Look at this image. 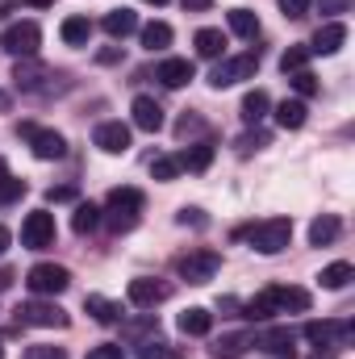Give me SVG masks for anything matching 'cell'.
Returning <instances> with one entry per match:
<instances>
[{
  "instance_id": "52a82bcc",
  "label": "cell",
  "mask_w": 355,
  "mask_h": 359,
  "mask_svg": "<svg viewBox=\"0 0 355 359\" xmlns=\"http://www.w3.org/2000/svg\"><path fill=\"white\" fill-rule=\"evenodd\" d=\"M55 213H46V209H34L25 222H21V247H29V251H42V247H55Z\"/></svg>"
},
{
  "instance_id": "d6986e66",
  "label": "cell",
  "mask_w": 355,
  "mask_h": 359,
  "mask_svg": "<svg viewBox=\"0 0 355 359\" xmlns=\"http://www.w3.org/2000/svg\"><path fill=\"white\" fill-rule=\"evenodd\" d=\"M105 34L109 38H126V34H134L138 29V13L134 8H113V13H105Z\"/></svg>"
},
{
  "instance_id": "db71d44e",
  "label": "cell",
  "mask_w": 355,
  "mask_h": 359,
  "mask_svg": "<svg viewBox=\"0 0 355 359\" xmlns=\"http://www.w3.org/2000/svg\"><path fill=\"white\" fill-rule=\"evenodd\" d=\"M0 359H4V347H0Z\"/></svg>"
},
{
  "instance_id": "bcb514c9",
  "label": "cell",
  "mask_w": 355,
  "mask_h": 359,
  "mask_svg": "<svg viewBox=\"0 0 355 359\" xmlns=\"http://www.w3.org/2000/svg\"><path fill=\"white\" fill-rule=\"evenodd\" d=\"M209 4H213V0H184V8H188V13H205Z\"/></svg>"
},
{
  "instance_id": "1f68e13d",
  "label": "cell",
  "mask_w": 355,
  "mask_h": 359,
  "mask_svg": "<svg viewBox=\"0 0 355 359\" xmlns=\"http://www.w3.org/2000/svg\"><path fill=\"white\" fill-rule=\"evenodd\" d=\"M230 29H234L239 38H255V34H260V17H255L251 8H230Z\"/></svg>"
},
{
  "instance_id": "8d00e7d4",
  "label": "cell",
  "mask_w": 355,
  "mask_h": 359,
  "mask_svg": "<svg viewBox=\"0 0 355 359\" xmlns=\"http://www.w3.org/2000/svg\"><path fill=\"white\" fill-rule=\"evenodd\" d=\"M21 359H67L63 347H46V343H34V347H25V355Z\"/></svg>"
},
{
  "instance_id": "681fc988",
  "label": "cell",
  "mask_w": 355,
  "mask_h": 359,
  "mask_svg": "<svg viewBox=\"0 0 355 359\" xmlns=\"http://www.w3.org/2000/svg\"><path fill=\"white\" fill-rule=\"evenodd\" d=\"M8 284H13V276H8V271H0V288H8Z\"/></svg>"
},
{
  "instance_id": "ba28073f",
  "label": "cell",
  "mask_w": 355,
  "mask_h": 359,
  "mask_svg": "<svg viewBox=\"0 0 355 359\" xmlns=\"http://www.w3.org/2000/svg\"><path fill=\"white\" fill-rule=\"evenodd\" d=\"M25 284H29V292H38V297H59V292H67L72 271L59 268V264H38V268H29Z\"/></svg>"
},
{
  "instance_id": "8992f818",
  "label": "cell",
  "mask_w": 355,
  "mask_h": 359,
  "mask_svg": "<svg viewBox=\"0 0 355 359\" xmlns=\"http://www.w3.org/2000/svg\"><path fill=\"white\" fill-rule=\"evenodd\" d=\"M17 134L29 142V151H34L38 159H63V155H67V142H63V134H55V130H42V126H34V121H21Z\"/></svg>"
},
{
  "instance_id": "83f0119b",
  "label": "cell",
  "mask_w": 355,
  "mask_h": 359,
  "mask_svg": "<svg viewBox=\"0 0 355 359\" xmlns=\"http://www.w3.org/2000/svg\"><path fill=\"white\" fill-rule=\"evenodd\" d=\"M351 276H355V268L347 264V259H339V264H330V268H322V288H330V292H339V288H347L351 284Z\"/></svg>"
},
{
  "instance_id": "f1b7e54d",
  "label": "cell",
  "mask_w": 355,
  "mask_h": 359,
  "mask_svg": "<svg viewBox=\"0 0 355 359\" xmlns=\"http://www.w3.org/2000/svg\"><path fill=\"white\" fill-rule=\"evenodd\" d=\"M96 226H100V209H96L92 201H80L76 213H72V230H76V234H92Z\"/></svg>"
},
{
  "instance_id": "ffe728a7",
  "label": "cell",
  "mask_w": 355,
  "mask_h": 359,
  "mask_svg": "<svg viewBox=\"0 0 355 359\" xmlns=\"http://www.w3.org/2000/svg\"><path fill=\"white\" fill-rule=\"evenodd\" d=\"M84 309H88L100 326L121 322V305H113V301H109V297H100V292H88V297H84Z\"/></svg>"
},
{
  "instance_id": "484cf974",
  "label": "cell",
  "mask_w": 355,
  "mask_h": 359,
  "mask_svg": "<svg viewBox=\"0 0 355 359\" xmlns=\"http://www.w3.org/2000/svg\"><path fill=\"white\" fill-rule=\"evenodd\" d=\"M272 292H276V309L280 313H288V309L293 313H305L309 309V292L305 288H272Z\"/></svg>"
},
{
  "instance_id": "f546056e",
  "label": "cell",
  "mask_w": 355,
  "mask_h": 359,
  "mask_svg": "<svg viewBox=\"0 0 355 359\" xmlns=\"http://www.w3.org/2000/svg\"><path fill=\"white\" fill-rule=\"evenodd\" d=\"M142 46H147V50H163V46H172V25H168V21H151V25H142Z\"/></svg>"
},
{
  "instance_id": "9a60e30c",
  "label": "cell",
  "mask_w": 355,
  "mask_h": 359,
  "mask_svg": "<svg viewBox=\"0 0 355 359\" xmlns=\"http://www.w3.org/2000/svg\"><path fill=\"white\" fill-rule=\"evenodd\" d=\"M251 347H255V334L239 330V334H222V339L209 347V355H213V359H243Z\"/></svg>"
},
{
  "instance_id": "7c38bea8",
  "label": "cell",
  "mask_w": 355,
  "mask_h": 359,
  "mask_svg": "<svg viewBox=\"0 0 355 359\" xmlns=\"http://www.w3.org/2000/svg\"><path fill=\"white\" fill-rule=\"evenodd\" d=\"M92 142H96L105 155H126V151H130V126H121V121H100L96 134H92Z\"/></svg>"
},
{
  "instance_id": "d6a6232c",
  "label": "cell",
  "mask_w": 355,
  "mask_h": 359,
  "mask_svg": "<svg viewBox=\"0 0 355 359\" xmlns=\"http://www.w3.org/2000/svg\"><path fill=\"white\" fill-rule=\"evenodd\" d=\"M280 309H276V292L267 288V292H260L251 305H247V318H255V322H267V318H276Z\"/></svg>"
},
{
  "instance_id": "e0dca14e",
  "label": "cell",
  "mask_w": 355,
  "mask_h": 359,
  "mask_svg": "<svg viewBox=\"0 0 355 359\" xmlns=\"http://www.w3.org/2000/svg\"><path fill=\"white\" fill-rule=\"evenodd\" d=\"M180 334H188V339H201V334H209L213 330V313L209 309H201V305H192V309H184L180 313Z\"/></svg>"
},
{
  "instance_id": "5b68a950",
  "label": "cell",
  "mask_w": 355,
  "mask_h": 359,
  "mask_svg": "<svg viewBox=\"0 0 355 359\" xmlns=\"http://www.w3.org/2000/svg\"><path fill=\"white\" fill-rule=\"evenodd\" d=\"M0 46H4L8 55H17V59H34V55H38V46H42V29H38L34 21H17V25H8V29H4Z\"/></svg>"
},
{
  "instance_id": "7dc6e473",
  "label": "cell",
  "mask_w": 355,
  "mask_h": 359,
  "mask_svg": "<svg viewBox=\"0 0 355 359\" xmlns=\"http://www.w3.org/2000/svg\"><path fill=\"white\" fill-rule=\"evenodd\" d=\"M8 243H13V234H8V230H4V226H0V255H4V251H8Z\"/></svg>"
},
{
  "instance_id": "ee69618b",
  "label": "cell",
  "mask_w": 355,
  "mask_h": 359,
  "mask_svg": "<svg viewBox=\"0 0 355 359\" xmlns=\"http://www.w3.org/2000/svg\"><path fill=\"white\" fill-rule=\"evenodd\" d=\"M251 147H255V151H260V147H267V134H251V138H243V155H247Z\"/></svg>"
},
{
  "instance_id": "8fae6325",
  "label": "cell",
  "mask_w": 355,
  "mask_h": 359,
  "mask_svg": "<svg viewBox=\"0 0 355 359\" xmlns=\"http://www.w3.org/2000/svg\"><path fill=\"white\" fill-rule=\"evenodd\" d=\"M305 339L318 347H347L351 343V322H309Z\"/></svg>"
},
{
  "instance_id": "603a6c76",
  "label": "cell",
  "mask_w": 355,
  "mask_h": 359,
  "mask_svg": "<svg viewBox=\"0 0 355 359\" xmlns=\"http://www.w3.org/2000/svg\"><path fill=\"white\" fill-rule=\"evenodd\" d=\"M305 113H309V109H305V100H301V96H293V100H280V104H276V121H280L284 130H301V126H305Z\"/></svg>"
},
{
  "instance_id": "cb8c5ba5",
  "label": "cell",
  "mask_w": 355,
  "mask_h": 359,
  "mask_svg": "<svg viewBox=\"0 0 355 359\" xmlns=\"http://www.w3.org/2000/svg\"><path fill=\"white\" fill-rule=\"evenodd\" d=\"M59 38H63L67 46H88L92 21H88V17H67V21L59 25Z\"/></svg>"
},
{
  "instance_id": "ab89813d",
  "label": "cell",
  "mask_w": 355,
  "mask_h": 359,
  "mask_svg": "<svg viewBox=\"0 0 355 359\" xmlns=\"http://www.w3.org/2000/svg\"><path fill=\"white\" fill-rule=\"evenodd\" d=\"M88 359H126V355H121L117 343H100V347H92L88 351Z\"/></svg>"
},
{
  "instance_id": "30bf717a",
  "label": "cell",
  "mask_w": 355,
  "mask_h": 359,
  "mask_svg": "<svg viewBox=\"0 0 355 359\" xmlns=\"http://www.w3.org/2000/svg\"><path fill=\"white\" fill-rule=\"evenodd\" d=\"M126 297H130V305H138V309H155V305H163V301L172 297V288H168L163 280H151V276H138V280H130V288H126Z\"/></svg>"
},
{
  "instance_id": "9c48e42d",
  "label": "cell",
  "mask_w": 355,
  "mask_h": 359,
  "mask_svg": "<svg viewBox=\"0 0 355 359\" xmlns=\"http://www.w3.org/2000/svg\"><path fill=\"white\" fill-rule=\"evenodd\" d=\"M17 322L42 326V330H63V326H67V309H59L55 301H29V305L17 309Z\"/></svg>"
},
{
  "instance_id": "60d3db41",
  "label": "cell",
  "mask_w": 355,
  "mask_h": 359,
  "mask_svg": "<svg viewBox=\"0 0 355 359\" xmlns=\"http://www.w3.org/2000/svg\"><path fill=\"white\" fill-rule=\"evenodd\" d=\"M76 196H80V192H76L72 184H63V188H51V192H46V201H55V205H63V201H76Z\"/></svg>"
},
{
  "instance_id": "7bdbcfd3",
  "label": "cell",
  "mask_w": 355,
  "mask_h": 359,
  "mask_svg": "<svg viewBox=\"0 0 355 359\" xmlns=\"http://www.w3.org/2000/svg\"><path fill=\"white\" fill-rule=\"evenodd\" d=\"M138 359H168V347H163V343H147V347L138 351Z\"/></svg>"
},
{
  "instance_id": "4316f807",
  "label": "cell",
  "mask_w": 355,
  "mask_h": 359,
  "mask_svg": "<svg viewBox=\"0 0 355 359\" xmlns=\"http://www.w3.org/2000/svg\"><path fill=\"white\" fill-rule=\"evenodd\" d=\"M267 104H272V100H267V92L264 88H251L247 96H243V121H247V126L264 121V117H267Z\"/></svg>"
},
{
  "instance_id": "7a4b0ae2",
  "label": "cell",
  "mask_w": 355,
  "mask_h": 359,
  "mask_svg": "<svg viewBox=\"0 0 355 359\" xmlns=\"http://www.w3.org/2000/svg\"><path fill=\"white\" fill-rule=\"evenodd\" d=\"M239 238H251V247L260 255H280L288 243H293V222L288 217H267L251 230H239Z\"/></svg>"
},
{
  "instance_id": "f35d334b",
  "label": "cell",
  "mask_w": 355,
  "mask_h": 359,
  "mask_svg": "<svg viewBox=\"0 0 355 359\" xmlns=\"http://www.w3.org/2000/svg\"><path fill=\"white\" fill-rule=\"evenodd\" d=\"M21 192H25V180H4V184H0V201H17V196H21Z\"/></svg>"
},
{
  "instance_id": "7402d4cb",
  "label": "cell",
  "mask_w": 355,
  "mask_h": 359,
  "mask_svg": "<svg viewBox=\"0 0 355 359\" xmlns=\"http://www.w3.org/2000/svg\"><path fill=\"white\" fill-rule=\"evenodd\" d=\"M155 76H159L168 88H184V84L192 80V63H188V59H163Z\"/></svg>"
},
{
  "instance_id": "f907efd6",
  "label": "cell",
  "mask_w": 355,
  "mask_h": 359,
  "mask_svg": "<svg viewBox=\"0 0 355 359\" xmlns=\"http://www.w3.org/2000/svg\"><path fill=\"white\" fill-rule=\"evenodd\" d=\"M4 180H8V163H4V159H0V184H4Z\"/></svg>"
},
{
  "instance_id": "5bb4252c",
  "label": "cell",
  "mask_w": 355,
  "mask_h": 359,
  "mask_svg": "<svg viewBox=\"0 0 355 359\" xmlns=\"http://www.w3.org/2000/svg\"><path fill=\"white\" fill-rule=\"evenodd\" d=\"M130 113H134V126H138V130H147V134H159V130H163V109H159V100L134 96Z\"/></svg>"
},
{
  "instance_id": "4fadbf2b",
  "label": "cell",
  "mask_w": 355,
  "mask_h": 359,
  "mask_svg": "<svg viewBox=\"0 0 355 359\" xmlns=\"http://www.w3.org/2000/svg\"><path fill=\"white\" fill-rule=\"evenodd\" d=\"M343 42H347V25H343V21H326V25L314 34L309 55H339V50H343Z\"/></svg>"
},
{
  "instance_id": "816d5d0a",
  "label": "cell",
  "mask_w": 355,
  "mask_h": 359,
  "mask_svg": "<svg viewBox=\"0 0 355 359\" xmlns=\"http://www.w3.org/2000/svg\"><path fill=\"white\" fill-rule=\"evenodd\" d=\"M4 109H8V96H4V92H0V113H4Z\"/></svg>"
},
{
  "instance_id": "277c9868",
  "label": "cell",
  "mask_w": 355,
  "mask_h": 359,
  "mask_svg": "<svg viewBox=\"0 0 355 359\" xmlns=\"http://www.w3.org/2000/svg\"><path fill=\"white\" fill-rule=\"evenodd\" d=\"M176 271H180V280H188V284H209V280L222 271V255L209 251V247L188 251V255H180L176 259Z\"/></svg>"
},
{
  "instance_id": "c3c4849f",
  "label": "cell",
  "mask_w": 355,
  "mask_h": 359,
  "mask_svg": "<svg viewBox=\"0 0 355 359\" xmlns=\"http://www.w3.org/2000/svg\"><path fill=\"white\" fill-rule=\"evenodd\" d=\"M25 4H29V8H51L55 0H25Z\"/></svg>"
},
{
  "instance_id": "4dcf8cb0",
  "label": "cell",
  "mask_w": 355,
  "mask_h": 359,
  "mask_svg": "<svg viewBox=\"0 0 355 359\" xmlns=\"http://www.w3.org/2000/svg\"><path fill=\"white\" fill-rule=\"evenodd\" d=\"M196 55L201 59H217L222 55V46H226V38H222V29H196Z\"/></svg>"
},
{
  "instance_id": "3957f363",
  "label": "cell",
  "mask_w": 355,
  "mask_h": 359,
  "mask_svg": "<svg viewBox=\"0 0 355 359\" xmlns=\"http://www.w3.org/2000/svg\"><path fill=\"white\" fill-rule=\"evenodd\" d=\"M255 72H260V55H255V50H247V55H230V59H222V63L213 67L209 84L222 92V88L243 84V80H255Z\"/></svg>"
},
{
  "instance_id": "44dd1931",
  "label": "cell",
  "mask_w": 355,
  "mask_h": 359,
  "mask_svg": "<svg viewBox=\"0 0 355 359\" xmlns=\"http://www.w3.org/2000/svg\"><path fill=\"white\" fill-rule=\"evenodd\" d=\"M339 230H343V222H339L335 213H322V217H314V226H309V243H314V247H330V243L339 238Z\"/></svg>"
},
{
  "instance_id": "ac0fdd59",
  "label": "cell",
  "mask_w": 355,
  "mask_h": 359,
  "mask_svg": "<svg viewBox=\"0 0 355 359\" xmlns=\"http://www.w3.org/2000/svg\"><path fill=\"white\" fill-rule=\"evenodd\" d=\"M293 343H297V334H293L288 326L264 330V334L255 339V347H264V351H272V355H293Z\"/></svg>"
},
{
  "instance_id": "d590c367",
  "label": "cell",
  "mask_w": 355,
  "mask_h": 359,
  "mask_svg": "<svg viewBox=\"0 0 355 359\" xmlns=\"http://www.w3.org/2000/svg\"><path fill=\"white\" fill-rule=\"evenodd\" d=\"M293 88H297V96L305 100V96H314V92H318V76L301 67V72H293Z\"/></svg>"
},
{
  "instance_id": "f5cc1de1",
  "label": "cell",
  "mask_w": 355,
  "mask_h": 359,
  "mask_svg": "<svg viewBox=\"0 0 355 359\" xmlns=\"http://www.w3.org/2000/svg\"><path fill=\"white\" fill-rule=\"evenodd\" d=\"M142 4H168V0H142Z\"/></svg>"
},
{
  "instance_id": "f6af8a7d",
  "label": "cell",
  "mask_w": 355,
  "mask_h": 359,
  "mask_svg": "<svg viewBox=\"0 0 355 359\" xmlns=\"http://www.w3.org/2000/svg\"><path fill=\"white\" fill-rule=\"evenodd\" d=\"M322 4V13H343L347 8V0H318Z\"/></svg>"
},
{
  "instance_id": "e575fe53",
  "label": "cell",
  "mask_w": 355,
  "mask_h": 359,
  "mask_svg": "<svg viewBox=\"0 0 355 359\" xmlns=\"http://www.w3.org/2000/svg\"><path fill=\"white\" fill-rule=\"evenodd\" d=\"M151 176L168 184V180H176V176H180V163L172 159V155H159V159H151Z\"/></svg>"
},
{
  "instance_id": "74e56055",
  "label": "cell",
  "mask_w": 355,
  "mask_h": 359,
  "mask_svg": "<svg viewBox=\"0 0 355 359\" xmlns=\"http://www.w3.org/2000/svg\"><path fill=\"white\" fill-rule=\"evenodd\" d=\"M309 4H314V0H280V13H284V17H305Z\"/></svg>"
},
{
  "instance_id": "b9f144b4",
  "label": "cell",
  "mask_w": 355,
  "mask_h": 359,
  "mask_svg": "<svg viewBox=\"0 0 355 359\" xmlns=\"http://www.w3.org/2000/svg\"><path fill=\"white\" fill-rule=\"evenodd\" d=\"M180 226H205V213L201 209H180Z\"/></svg>"
},
{
  "instance_id": "836d02e7",
  "label": "cell",
  "mask_w": 355,
  "mask_h": 359,
  "mask_svg": "<svg viewBox=\"0 0 355 359\" xmlns=\"http://www.w3.org/2000/svg\"><path fill=\"white\" fill-rule=\"evenodd\" d=\"M309 63V46H288L284 55H280V72L284 76H293V72H301Z\"/></svg>"
},
{
  "instance_id": "2e32d148",
  "label": "cell",
  "mask_w": 355,
  "mask_h": 359,
  "mask_svg": "<svg viewBox=\"0 0 355 359\" xmlns=\"http://www.w3.org/2000/svg\"><path fill=\"white\" fill-rule=\"evenodd\" d=\"M51 72L38 63V59H17L13 63V84L17 88H25V92H34V88H42V80H46Z\"/></svg>"
},
{
  "instance_id": "d4e9b609",
  "label": "cell",
  "mask_w": 355,
  "mask_h": 359,
  "mask_svg": "<svg viewBox=\"0 0 355 359\" xmlns=\"http://www.w3.org/2000/svg\"><path fill=\"white\" fill-rule=\"evenodd\" d=\"M176 163H180V172H184V168H188V172H205V168L213 163V147H209V142H192Z\"/></svg>"
},
{
  "instance_id": "6da1fadb",
  "label": "cell",
  "mask_w": 355,
  "mask_h": 359,
  "mask_svg": "<svg viewBox=\"0 0 355 359\" xmlns=\"http://www.w3.org/2000/svg\"><path fill=\"white\" fill-rule=\"evenodd\" d=\"M100 213H105V222H109V230H113V234H126V230H134V226H138L142 192H138V188H113Z\"/></svg>"
}]
</instances>
